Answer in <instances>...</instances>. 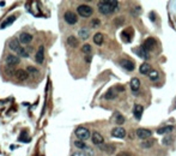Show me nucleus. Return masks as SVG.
<instances>
[{"label":"nucleus","instance_id":"obj_1","mask_svg":"<svg viewBox=\"0 0 176 156\" xmlns=\"http://www.w3.org/2000/svg\"><path fill=\"white\" fill-rule=\"evenodd\" d=\"M119 7V3L115 0H108V1H100L98 3V11L102 15H110Z\"/></svg>","mask_w":176,"mask_h":156},{"label":"nucleus","instance_id":"obj_2","mask_svg":"<svg viewBox=\"0 0 176 156\" xmlns=\"http://www.w3.org/2000/svg\"><path fill=\"white\" fill-rule=\"evenodd\" d=\"M77 12H78V15H79L80 17L87 18V17H90L94 13V10L89 5H79V6L77 7Z\"/></svg>","mask_w":176,"mask_h":156},{"label":"nucleus","instance_id":"obj_3","mask_svg":"<svg viewBox=\"0 0 176 156\" xmlns=\"http://www.w3.org/2000/svg\"><path fill=\"white\" fill-rule=\"evenodd\" d=\"M74 133H76V136L78 137L79 141H86V139H89V137H90V131L87 130L86 127H83V126L78 127Z\"/></svg>","mask_w":176,"mask_h":156},{"label":"nucleus","instance_id":"obj_4","mask_svg":"<svg viewBox=\"0 0 176 156\" xmlns=\"http://www.w3.org/2000/svg\"><path fill=\"white\" fill-rule=\"evenodd\" d=\"M156 45H157V42H156V40L153 37H149V38H146L143 47L145 48V51H148V52H151L153 51L155 48H156Z\"/></svg>","mask_w":176,"mask_h":156},{"label":"nucleus","instance_id":"obj_5","mask_svg":"<svg viewBox=\"0 0 176 156\" xmlns=\"http://www.w3.org/2000/svg\"><path fill=\"white\" fill-rule=\"evenodd\" d=\"M64 18H65V21H66V23H68V24H71V25H73V24H76L77 22H78V17L76 16V13H73L72 11H67L66 13H65V16H64Z\"/></svg>","mask_w":176,"mask_h":156},{"label":"nucleus","instance_id":"obj_6","mask_svg":"<svg viewBox=\"0 0 176 156\" xmlns=\"http://www.w3.org/2000/svg\"><path fill=\"white\" fill-rule=\"evenodd\" d=\"M135 133L140 139H148L152 136V132L149 129H138L135 131Z\"/></svg>","mask_w":176,"mask_h":156},{"label":"nucleus","instance_id":"obj_7","mask_svg":"<svg viewBox=\"0 0 176 156\" xmlns=\"http://www.w3.org/2000/svg\"><path fill=\"white\" fill-rule=\"evenodd\" d=\"M6 64L8 66H15V65H18L19 63H21V59H19V56L18 55H15V54H8L6 56V59H5Z\"/></svg>","mask_w":176,"mask_h":156},{"label":"nucleus","instance_id":"obj_8","mask_svg":"<svg viewBox=\"0 0 176 156\" xmlns=\"http://www.w3.org/2000/svg\"><path fill=\"white\" fill-rule=\"evenodd\" d=\"M35 61L37 64H43L44 61V47L43 46H40L38 47V49L36 52V55H35Z\"/></svg>","mask_w":176,"mask_h":156},{"label":"nucleus","instance_id":"obj_9","mask_svg":"<svg viewBox=\"0 0 176 156\" xmlns=\"http://www.w3.org/2000/svg\"><path fill=\"white\" fill-rule=\"evenodd\" d=\"M132 36H133V30L132 28H127L125 30L121 33V37L123 42H131L132 41Z\"/></svg>","mask_w":176,"mask_h":156},{"label":"nucleus","instance_id":"obj_10","mask_svg":"<svg viewBox=\"0 0 176 156\" xmlns=\"http://www.w3.org/2000/svg\"><path fill=\"white\" fill-rule=\"evenodd\" d=\"M120 65L123 67L125 70H127V71H133V70L135 69L134 63H133L132 60H128V59H122V60L120 61Z\"/></svg>","mask_w":176,"mask_h":156},{"label":"nucleus","instance_id":"obj_11","mask_svg":"<svg viewBox=\"0 0 176 156\" xmlns=\"http://www.w3.org/2000/svg\"><path fill=\"white\" fill-rule=\"evenodd\" d=\"M112 136L115 138H125L126 137V130L123 127H115L112 131Z\"/></svg>","mask_w":176,"mask_h":156},{"label":"nucleus","instance_id":"obj_12","mask_svg":"<svg viewBox=\"0 0 176 156\" xmlns=\"http://www.w3.org/2000/svg\"><path fill=\"white\" fill-rule=\"evenodd\" d=\"M92 143L95 144V145H101L103 144V142H104V139H103V136L100 133V132H94L92 133Z\"/></svg>","mask_w":176,"mask_h":156},{"label":"nucleus","instance_id":"obj_13","mask_svg":"<svg viewBox=\"0 0 176 156\" xmlns=\"http://www.w3.org/2000/svg\"><path fill=\"white\" fill-rule=\"evenodd\" d=\"M8 47L11 51H15V52H18L19 49H21V42H19V40H17V38H12V40L8 41Z\"/></svg>","mask_w":176,"mask_h":156},{"label":"nucleus","instance_id":"obj_14","mask_svg":"<svg viewBox=\"0 0 176 156\" xmlns=\"http://www.w3.org/2000/svg\"><path fill=\"white\" fill-rule=\"evenodd\" d=\"M33 40V35H30L29 33H22L19 35V42L23 43V45H26V43H30Z\"/></svg>","mask_w":176,"mask_h":156},{"label":"nucleus","instance_id":"obj_15","mask_svg":"<svg viewBox=\"0 0 176 156\" xmlns=\"http://www.w3.org/2000/svg\"><path fill=\"white\" fill-rule=\"evenodd\" d=\"M100 149H101L102 151H104L105 154H109V155L114 154V151L116 150L115 145H113V144H102L101 147H100Z\"/></svg>","mask_w":176,"mask_h":156},{"label":"nucleus","instance_id":"obj_16","mask_svg":"<svg viewBox=\"0 0 176 156\" xmlns=\"http://www.w3.org/2000/svg\"><path fill=\"white\" fill-rule=\"evenodd\" d=\"M134 52L138 54L140 58H143V59H146L148 60L149 58H150V55H149V52L148 51H145V48L141 46V47H138V48H135L134 49Z\"/></svg>","mask_w":176,"mask_h":156},{"label":"nucleus","instance_id":"obj_17","mask_svg":"<svg viewBox=\"0 0 176 156\" xmlns=\"http://www.w3.org/2000/svg\"><path fill=\"white\" fill-rule=\"evenodd\" d=\"M143 112H144V108H143V106H140V104H135V106H134L133 114H134V118H135L137 120H140V119H141Z\"/></svg>","mask_w":176,"mask_h":156},{"label":"nucleus","instance_id":"obj_18","mask_svg":"<svg viewBox=\"0 0 176 156\" xmlns=\"http://www.w3.org/2000/svg\"><path fill=\"white\" fill-rule=\"evenodd\" d=\"M15 75L17 77V79L21 81V82H24V81H26L28 78H29V73L26 71H24V70H17L15 72Z\"/></svg>","mask_w":176,"mask_h":156},{"label":"nucleus","instance_id":"obj_19","mask_svg":"<svg viewBox=\"0 0 176 156\" xmlns=\"http://www.w3.org/2000/svg\"><path fill=\"white\" fill-rule=\"evenodd\" d=\"M117 93H119L117 88H110V89L107 91V94L104 95V99L105 100H113L117 96Z\"/></svg>","mask_w":176,"mask_h":156},{"label":"nucleus","instance_id":"obj_20","mask_svg":"<svg viewBox=\"0 0 176 156\" xmlns=\"http://www.w3.org/2000/svg\"><path fill=\"white\" fill-rule=\"evenodd\" d=\"M15 21H16V16H10V17H7L5 21L1 23V25H0V29H5V28L10 26Z\"/></svg>","mask_w":176,"mask_h":156},{"label":"nucleus","instance_id":"obj_21","mask_svg":"<svg viewBox=\"0 0 176 156\" xmlns=\"http://www.w3.org/2000/svg\"><path fill=\"white\" fill-rule=\"evenodd\" d=\"M131 89L133 91H138L139 90V88H140V81L138 79V78H132V81H131Z\"/></svg>","mask_w":176,"mask_h":156},{"label":"nucleus","instance_id":"obj_22","mask_svg":"<svg viewBox=\"0 0 176 156\" xmlns=\"http://www.w3.org/2000/svg\"><path fill=\"white\" fill-rule=\"evenodd\" d=\"M139 71H140V73H143V75H149V73L151 72V66H150L148 63H144V64L140 65Z\"/></svg>","mask_w":176,"mask_h":156},{"label":"nucleus","instance_id":"obj_23","mask_svg":"<svg viewBox=\"0 0 176 156\" xmlns=\"http://www.w3.org/2000/svg\"><path fill=\"white\" fill-rule=\"evenodd\" d=\"M67 45L76 48V47L78 46V40H77V37H76V36H68V37H67Z\"/></svg>","mask_w":176,"mask_h":156},{"label":"nucleus","instance_id":"obj_24","mask_svg":"<svg viewBox=\"0 0 176 156\" xmlns=\"http://www.w3.org/2000/svg\"><path fill=\"white\" fill-rule=\"evenodd\" d=\"M94 42H95L96 45L101 46V45L103 43V35H102L101 33H97V34H95V35H94Z\"/></svg>","mask_w":176,"mask_h":156},{"label":"nucleus","instance_id":"obj_25","mask_svg":"<svg viewBox=\"0 0 176 156\" xmlns=\"http://www.w3.org/2000/svg\"><path fill=\"white\" fill-rule=\"evenodd\" d=\"M78 34H79V36L83 38V40H86V38L89 37V35H90V31H89V29H86V28H82Z\"/></svg>","mask_w":176,"mask_h":156},{"label":"nucleus","instance_id":"obj_26","mask_svg":"<svg viewBox=\"0 0 176 156\" xmlns=\"http://www.w3.org/2000/svg\"><path fill=\"white\" fill-rule=\"evenodd\" d=\"M174 130H175L174 126H165V127L158 129L157 132H158L159 134H163V133H169V132H171V131H174Z\"/></svg>","mask_w":176,"mask_h":156},{"label":"nucleus","instance_id":"obj_27","mask_svg":"<svg viewBox=\"0 0 176 156\" xmlns=\"http://www.w3.org/2000/svg\"><path fill=\"white\" fill-rule=\"evenodd\" d=\"M74 145L78 148V149H87V147H86V144H85V142L84 141H74Z\"/></svg>","mask_w":176,"mask_h":156},{"label":"nucleus","instance_id":"obj_28","mask_svg":"<svg viewBox=\"0 0 176 156\" xmlns=\"http://www.w3.org/2000/svg\"><path fill=\"white\" fill-rule=\"evenodd\" d=\"M26 72H28L29 75H33V76L38 75V70L36 69V67H34V66H28V67H26Z\"/></svg>","mask_w":176,"mask_h":156},{"label":"nucleus","instance_id":"obj_29","mask_svg":"<svg viewBox=\"0 0 176 156\" xmlns=\"http://www.w3.org/2000/svg\"><path fill=\"white\" fill-rule=\"evenodd\" d=\"M155 139H149V141H145V142H143L141 143V147L143 148H151L152 147V145L155 144Z\"/></svg>","mask_w":176,"mask_h":156},{"label":"nucleus","instance_id":"obj_30","mask_svg":"<svg viewBox=\"0 0 176 156\" xmlns=\"http://www.w3.org/2000/svg\"><path fill=\"white\" fill-rule=\"evenodd\" d=\"M149 78H150V79L151 81H157L158 79V78H159V75H158V72L157 71H151L150 73H149Z\"/></svg>","mask_w":176,"mask_h":156},{"label":"nucleus","instance_id":"obj_31","mask_svg":"<svg viewBox=\"0 0 176 156\" xmlns=\"http://www.w3.org/2000/svg\"><path fill=\"white\" fill-rule=\"evenodd\" d=\"M115 121L116 124H119V125H122L125 123V118H123V115H121L120 113H117L116 116H115Z\"/></svg>","mask_w":176,"mask_h":156},{"label":"nucleus","instance_id":"obj_32","mask_svg":"<svg viewBox=\"0 0 176 156\" xmlns=\"http://www.w3.org/2000/svg\"><path fill=\"white\" fill-rule=\"evenodd\" d=\"M17 54H18V55H21V56H23V58H29V53L26 52V49H24L23 47H22L21 49H19V51L17 52Z\"/></svg>","mask_w":176,"mask_h":156},{"label":"nucleus","instance_id":"obj_33","mask_svg":"<svg viewBox=\"0 0 176 156\" xmlns=\"http://www.w3.org/2000/svg\"><path fill=\"white\" fill-rule=\"evenodd\" d=\"M173 141H174V138L171 137V136H168V137H165L164 139H163V145H170L171 143H173Z\"/></svg>","mask_w":176,"mask_h":156},{"label":"nucleus","instance_id":"obj_34","mask_svg":"<svg viewBox=\"0 0 176 156\" xmlns=\"http://www.w3.org/2000/svg\"><path fill=\"white\" fill-rule=\"evenodd\" d=\"M82 51H83L84 53H86V54H89V53L91 52V46H90V45H87V43H86V45H84V46L82 47Z\"/></svg>","mask_w":176,"mask_h":156},{"label":"nucleus","instance_id":"obj_35","mask_svg":"<svg viewBox=\"0 0 176 156\" xmlns=\"http://www.w3.org/2000/svg\"><path fill=\"white\" fill-rule=\"evenodd\" d=\"M25 136H28V133H26V131H23L22 132V134L21 136H19V141H21V142H29V138H25Z\"/></svg>","mask_w":176,"mask_h":156},{"label":"nucleus","instance_id":"obj_36","mask_svg":"<svg viewBox=\"0 0 176 156\" xmlns=\"http://www.w3.org/2000/svg\"><path fill=\"white\" fill-rule=\"evenodd\" d=\"M101 24V22L98 21V19H94V21L91 22V25L94 26V28H97V26H98Z\"/></svg>","mask_w":176,"mask_h":156},{"label":"nucleus","instance_id":"obj_37","mask_svg":"<svg viewBox=\"0 0 176 156\" xmlns=\"http://www.w3.org/2000/svg\"><path fill=\"white\" fill-rule=\"evenodd\" d=\"M116 156H133L131 153H128V151H121V153H119Z\"/></svg>","mask_w":176,"mask_h":156},{"label":"nucleus","instance_id":"obj_38","mask_svg":"<svg viewBox=\"0 0 176 156\" xmlns=\"http://www.w3.org/2000/svg\"><path fill=\"white\" fill-rule=\"evenodd\" d=\"M71 156H86V154L83 153V151H76V153H73Z\"/></svg>","mask_w":176,"mask_h":156}]
</instances>
